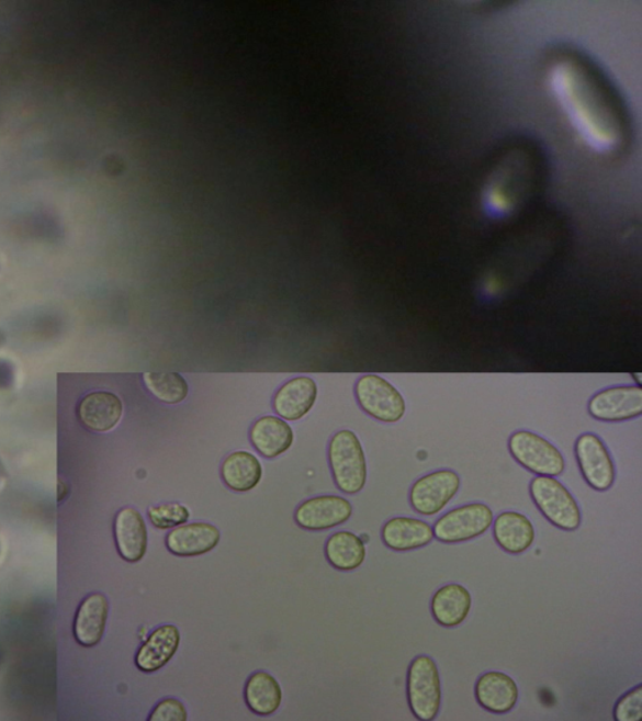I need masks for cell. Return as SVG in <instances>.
Masks as SVG:
<instances>
[{"instance_id":"cell-1","label":"cell","mask_w":642,"mask_h":721,"mask_svg":"<svg viewBox=\"0 0 642 721\" xmlns=\"http://www.w3.org/2000/svg\"><path fill=\"white\" fill-rule=\"evenodd\" d=\"M544 83L562 119L587 151L597 156L619 151L623 140L619 114L578 61L567 57L552 60Z\"/></svg>"},{"instance_id":"cell-2","label":"cell","mask_w":642,"mask_h":721,"mask_svg":"<svg viewBox=\"0 0 642 721\" xmlns=\"http://www.w3.org/2000/svg\"><path fill=\"white\" fill-rule=\"evenodd\" d=\"M532 164L520 149L506 154L489 171L480 191L481 207L489 217L513 215L529 195Z\"/></svg>"},{"instance_id":"cell-3","label":"cell","mask_w":642,"mask_h":721,"mask_svg":"<svg viewBox=\"0 0 642 721\" xmlns=\"http://www.w3.org/2000/svg\"><path fill=\"white\" fill-rule=\"evenodd\" d=\"M329 464L334 482L347 495H357L367 483V460L362 443L351 430H340L329 443Z\"/></svg>"},{"instance_id":"cell-4","label":"cell","mask_w":642,"mask_h":721,"mask_svg":"<svg viewBox=\"0 0 642 721\" xmlns=\"http://www.w3.org/2000/svg\"><path fill=\"white\" fill-rule=\"evenodd\" d=\"M407 698L412 714L418 720H435L442 707V681L432 657L413 658L407 673Z\"/></svg>"},{"instance_id":"cell-5","label":"cell","mask_w":642,"mask_h":721,"mask_svg":"<svg viewBox=\"0 0 642 721\" xmlns=\"http://www.w3.org/2000/svg\"><path fill=\"white\" fill-rule=\"evenodd\" d=\"M530 495L540 512L557 529L574 532L582 526V509L571 492L555 477L533 478Z\"/></svg>"},{"instance_id":"cell-6","label":"cell","mask_w":642,"mask_h":721,"mask_svg":"<svg viewBox=\"0 0 642 721\" xmlns=\"http://www.w3.org/2000/svg\"><path fill=\"white\" fill-rule=\"evenodd\" d=\"M508 450L518 464L538 476L556 478L565 471V459L557 448L530 430H517L509 437Z\"/></svg>"},{"instance_id":"cell-7","label":"cell","mask_w":642,"mask_h":721,"mask_svg":"<svg viewBox=\"0 0 642 721\" xmlns=\"http://www.w3.org/2000/svg\"><path fill=\"white\" fill-rule=\"evenodd\" d=\"M495 516L485 504H469L453 508L433 526L435 539L442 543H462L480 538L486 533Z\"/></svg>"},{"instance_id":"cell-8","label":"cell","mask_w":642,"mask_h":721,"mask_svg":"<svg viewBox=\"0 0 642 721\" xmlns=\"http://www.w3.org/2000/svg\"><path fill=\"white\" fill-rule=\"evenodd\" d=\"M356 397L367 415L384 424H397L406 415L407 406L402 393L380 375L360 378Z\"/></svg>"},{"instance_id":"cell-9","label":"cell","mask_w":642,"mask_h":721,"mask_svg":"<svg viewBox=\"0 0 642 721\" xmlns=\"http://www.w3.org/2000/svg\"><path fill=\"white\" fill-rule=\"evenodd\" d=\"M460 488L459 473L452 470L430 472L413 483L409 504L421 516H435L443 511Z\"/></svg>"},{"instance_id":"cell-10","label":"cell","mask_w":642,"mask_h":721,"mask_svg":"<svg viewBox=\"0 0 642 721\" xmlns=\"http://www.w3.org/2000/svg\"><path fill=\"white\" fill-rule=\"evenodd\" d=\"M575 455L588 486L597 492H606L613 486L617 470L608 447L599 436H579L575 443Z\"/></svg>"},{"instance_id":"cell-11","label":"cell","mask_w":642,"mask_h":721,"mask_svg":"<svg viewBox=\"0 0 642 721\" xmlns=\"http://www.w3.org/2000/svg\"><path fill=\"white\" fill-rule=\"evenodd\" d=\"M588 413L593 418L609 424L635 419L642 415L641 386H611L596 393L588 402Z\"/></svg>"},{"instance_id":"cell-12","label":"cell","mask_w":642,"mask_h":721,"mask_svg":"<svg viewBox=\"0 0 642 721\" xmlns=\"http://www.w3.org/2000/svg\"><path fill=\"white\" fill-rule=\"evenodd\" d=\"M353 506L340 496H319L305 500L296 508L294 518L306 531H327L349 521Z\"/></svg>"},{"instance_id":"cell-13","label":"cell","mask_w":642,"mask_h":721,"mask_svg":"<svg viewBox=\"0 0 642 721\" xmlns=\"http://www.w3.org/2000/svg\"><path fill=\"white\" fill-rule=\"evenodd\" d=\"M222 532L209 522L183 523L166 536V548L174 556L196 557L217 548Z\"/></svg>"},{"instance_id":"cell-14","label":"cell","mask_w":642,"mask_h":721,"mask_svg":"<svg viewBox=\"0 0 642 721\" xmlns=\"http://www.w3.org/2000/svg\"><path fill=\"white\" fill-rule=\"evenodd\" d=\"M113 534L123 560L136 564L145 557L148 547L147 526L136 508L125 507L119 511L114 517Z\"/></svg>"},{"instance_id":"cell-15","label":"cell","mask_w":642,"mask_h":721,"mask_svg":"<svg viewBox=\"0 0 642 721\" xmlns=\"http://www.w3.org/2000/svg\"><path fill=\"white\" fill-rule=\"evenodd\" d=\"M180 643V630L172 623L157 628L138 649L135 656L137 669L146 674L160 672L178 653Z\"/></svg>"},{"instance_id":"cell-16","label":"cell","mask_w":642,"mask_h":721,"mask_svg":"<svg viewBox=\"0 0 642 721\" xmlns=\"http://www.w3.org/2000/svg\"><path fill=\"white\" fill-rule=\"evenodd\" d=\"M474 697L478 705L494 714H507L520 698L517 683L500 672H488L480 676L474 685Z\"/></svg>"},{"instance_id":"cell-17","label":"cell","mask_w":642,"mask_h":721,"mask_svg":"<svg viewBox=\"0 0 642 721\" xmlns=\"http://www.w3.org/2000/svg\"><path fill=\"white\" fill-rule=\"evenodd\" d=\"M123 404L116 394L93 392L79 402L77 415L79 421L92 432L104 433L119 425Z\"/></svg>"},{"instance_id":"cell-18","label":"cell","mask_w":642,"mask_h":721,"mask_svg":"<svg viewBox=\"0 0 642 721\" xmlns=\"http://www.w3.org/2000/svg\"><path fill=\"white\" fill-rule=\"evenodd\" d=\"M318 398V386L309 376H297L277 392L272 407L280 418L289 421L302 419Z\"/></svg>"},{"instance_id":"cell-19","label":"cell","mask_w":642,"mask_h":721,"mask_svg":"<svg viewBox=\"0 0 642 721\" xmlns=\"http://www.w3.org/2000/svg\"><path fill=\"white\" fill-rule=\"evenodd\" d=\"M382 540L386 548L408 552L428 547L435 540L432 526L412 517H394L385 522Z\"/></svg>"},{"instance_id":"cell-20","label":"cell","mask_w":642,"mask_h":721,"mask_svg":"<svg viewBox=\"0 0 642 721\" xmlns=\"http://www.w3.org/2000/svg\"><path fill=\"white\" fill-rule=\"evenodd\" d=\"M109 611L110 604L103 594L95 593L86 597L75 618L74 632L78 644L92 647L101 643Z\"/></svg>"},{"instance_id":"cell-21","label":"cell","mask_w":642,"mask_h":721,"mask_svg":"<svg viewBox=\"0 0 642 721\" xmlns=\"http://www.w3.org/2000/svg\"><path fill=\"white\" fill-rule=\"evenodd\" d=\"M472 609V596L460 584H448L433 595L430 611L438 623L447 629L462 626Z\"/></svg>"},{"instance_id":"cell-22","label":"cell","mask_w":642,"mask_h":721,"mask_svg":"<svg viewBox=\"0 0 642 721\" xmlns=\"http://www.w3.org/2000/svg\"><path fill=\"white\" fill-rule=\"evenodd\" d=\"M250 442L262 457L272 460L292 447L294 432L283 418L262 417L250 429Z\"/></svg>"},{"instance_id":"cell-23","label":"cell","mask_w":642,"mask_h":721,"mask_svg":"<svg viewBox=\"0 0 642 721\" xmlns=\"http://www.w3.org/2000/svg\"><path fill=\"white\" fill-rule=\"evenodd\" d=\"M494 539L498 547L511 555L532 548L536 539L534 527L525 515L507 511L494 520Z\"/></svg>"},{"instance_id":"cell-24","label":"cell","mask_w":642,"mask_h":721,"mask_svg":"<svg viewBox=\"0 0 642 721\" xmlns=\"http://www.w3.org/2000/svg\"><path fill=\"white\" fill-rule=\"evenodd\" d=\"M244 697L254 714L269 717L277 713L283 702V690L275 676L268 672H257L246 681Z\"/></svg>"},{"instance_id":"cell-25","label":"cell","mask_w":642,"mask_h":721,"mask_svg":"<svg viewBox=\"0 0 642 721\" xmlns=\"http://www.w3.org/2000/svg\"><path fill=\"white\" fill-rule=\"evenodd\" d=\"M225 485L235 492H249L257 487L262 478V465L250 452H233L222 465Z\"/></svg>"},{"instance_id":"cell-26","label":"cell","mask_w":642,"mask_h":721,"mask_svg":"<svg viewBox=\"0 0 642 721\" xmlns=\"http://www.w3.org/2000/svg\"><path fill=\"white\" fill-rule=\"evenodd\" d=\"M325 556L334 568L349 573L363 565L365 542L353 532L339 531L325 543Z\"/></svg>"},{"instance_id":"cell-27","label":"cell","mask_w":642,"mask_h":721,"mask_svg":"<svg viewBox=\"0 0 642 721\" xmlns=\"http://www.w3.org/2000/svg\"><path fill=\"white\" fill-rule=\"evenodd\" d=\"M146 388L165 404H179L188 398L189 384L179 373H146Z\"/></svg>"},{"instance_id":"cell-28","label":"cell","mask_w":642,"mask_h":721,"mask_svg":"<svg viewBox=\"0 0 642 721\" xmlns=\"http://www.w3.org/2000/svg\"><path fill=\"white\" fill-rule=\"evenodd\" d=\"M149 521L158 530H172L190 520V509L179 503L162 504L148 508Z\"/></svg>"},{"instance_id":"cell-29","label":"cell","mask_w":642,"mask_h":721,"mask_svg":"<svg viewBox=\"0 0 642 721\" xmlns=\"http://www.w3.org/2000/svg\"><path fill=\"white\" fill-rule=\"evenodd\" d=\"M613 719L617 721H641L642 719V687L629 690L615 705Z\"/></svg>"},{"instance_id":"cell-30","label":"cell","mask_w":642,"mask_h":721,"mask_svg":"<svg viewBox=\"0 0 642 721\" xmlns=\"http://www.w3.org/2000/svg\"><path fill=\"white\" fill-rule=\"evenodd\" d=\"M149 721H187L188 709L179 699L166 698L158 702L148 717Z\"/></svg>"},{"instance_id":"cell-31","label":"cell","mask_w":642,"mask_h":721,"mask_svg":"<svg viewBox=\"0 0 642 721\" xmlns=\"http://www.w3.org/2000/svg\"><path fill=\"white\" fill-rule=\"evenodd\" d=\"M632 378H635L638 385L641 384V374H632Z\"/></svg>"}]
</instances>
